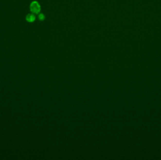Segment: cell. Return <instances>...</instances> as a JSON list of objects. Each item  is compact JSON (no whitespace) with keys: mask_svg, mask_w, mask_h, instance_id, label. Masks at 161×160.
<instances>
[{"mask_svg":"<svg viewBox=\"0 0 161 160\" xmlns=\"http://www.w3.org/2000/svg\"><path fill=\"white\" fill-rule=\"evenodd\" d=\"M30 9L33 14H38L40 12L41 6L37 1H34L30 4Z\"/></svg>","mask_w":161,"mask_h":160,"instance_id":"obj_1","label":"cell"},{"mask_svg":"<svg viewBox=\"0 0 161 160\" xmlns=\"http://www.w3.org/2000/svg\"><path fill=\"white\" fill-rule=\"evenodd\" d=\"M26 20L29 23H33L36 20V16L33 14H29L26 16Z\"/></svg>","mask_w":161,"mask_h":160,"instance_id":"obj_2","label":"cell"},{"mask_svg":"<svg viewBox=\"0 0 161 160\" xmlns=\"http://www.w3.org/2000/svg\"><path fill=\"white\" fill-rule=\"evenodd\" d=\"M38 18H39V20H40V21H43V20H44V19H45V16L44 14H40L39 15Z\"/></svg>","mask_w":161,"mask_h":160,"instance_id":"obj_3","label":"cell"}]
</instances>
